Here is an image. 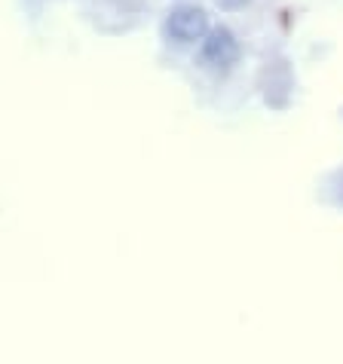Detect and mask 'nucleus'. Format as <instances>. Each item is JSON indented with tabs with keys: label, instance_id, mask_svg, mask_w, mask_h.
Segmentation results:
<instances>
[{
	"label": "nucleus",
	"instance_id": "f257e3e1",
	"mask_svg": "<svg viewBox=\"0 0 343 364\" xmlns=\"http://www.w3.org/2000/svg\"><path fill=\"white\" fill-rule=\"evenodd\" d=\"M166 34L175 40V43L187 46V43H196L209 34V16L203 6H194V4H181L169 13L166 18Z\"/></svg>",
	"mask_w": 343,
	"mask_h": 364
},
{
	"label": "nucleus",
	"instance_id": "f03ea898",
	"mask_svg": "<svg viewBox=\"0 0 343 364\" xmlns=\"http://www.w3.org/2000/svg\"><path fill=\"white\" fill-rule=\"evenodd\" d=\"M199 55L203 62L215 70H227L239 62V40L230 28H209V34L203 37V46H199Z\"/></svg>",
	"mask_w": 343,
	"mask_h": 364
},
{
	"label": "nucleus",
	"instance_id": "7ed1b4c3",
	"mask_svg": "<svg viewBox=\"0 0 343 364\" xmlns=\"http://www.w3.org/2000/svg\"><path fill=\"white\" fill-rule=\"evenodd\" d=\"M246 4H248V0H218L221 9H242Z\"/></svg>",
	"mask_w": 343,
	"mask_h": 364
}]
</instances>
